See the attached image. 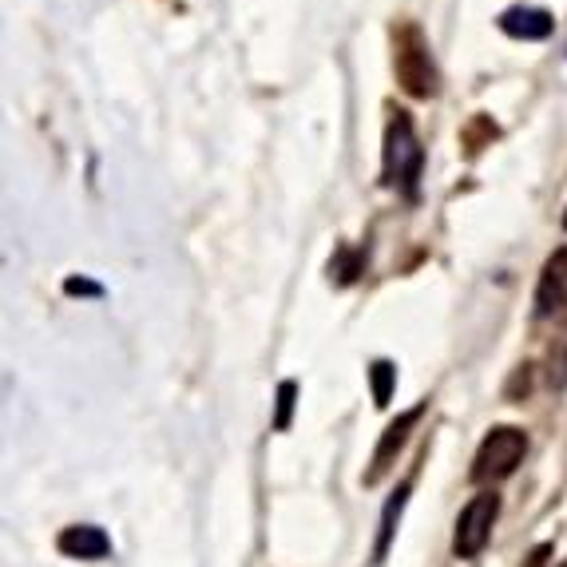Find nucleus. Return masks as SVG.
<instances>
[{
    "label": "nucleus",
    "instance_id": "1",
    "mask_svg": "<svg viewBox=\"0 0 567 567\" xmlns=\"http://www.w3.org/2000/svg\"><path fill=\"white\" fill-rule=\"evenodd\" d=\"M393 72H398V84L413 100H429L436 92L433 48H429L425 32L416 29V24H401L393 32Z\"/></svg>",
    "mask_w": 567,
    "mask_h": 567
},
{
    "label": "nucleus",
    "instance_id": "9",
    "mask_svg": "<svg viewBox=\"0 0 567 567\" xmlns=\"http://www.w3.org/2000/svg\"><path fill=\"white\" fill-rule=\"evenodd\" d=\"M548 385L567 389V322L559 326L556 341L548 346Z\"/></svg>",
    "mask_w": 567,
    "mask_h": 567
},
{
    "label": "nucleus",
    "instance_id": "13",
    "mask_svg": "<svg viewBox=\"0 0 567 567\" xmlns=\"http://www.w3.org/2000/svg\"><path fill=\"white\" fill-rule=\"evenodd\" d=\"M548 559H551V548H548V544H539V548L532 551L528 564H524V567H548Z\"/></svg>",
    "mask_w": 567,
    "mask_h": 567
},
{
    "label": "nucleus",
    "instance_id": "6",
    "mask_svg": "<svg viewBox=\"0 0 567 567\" xmlns=\"http://www.w3.org/2000/svg\"><path fill=\"white\" fill-rule=\"evenodd\" d=\"M421 413H425V405H416V409H409V413H401L393 425L381 433V445H378V453H373V468L365 473V481L373 484V481H381V476L389 473V464L398 461V453L405 449V441H409V433L416 429V421H421Z\"/></svg>",
    "mask_w": 567,
    "mask_h": 567
},
{
    "label": "nucleus",
    "instance_id": "7",
    "mask_svg": "<svg viewBox=\"0 0 567 567\" xmlns=\"http://www.w3.org/2000/svg\"><path fill=\"white\" fill-rule=\"evenodd\" d=\"M56 548L68 559H104L112 556V539L104 536V528H95V524H72V528L60 532Z\"/></svg>",
    "mask_w": 567,
    "mask_h": 567
},
{
    "label": "nucleus",
    "instance_id": "14",
    "mask_svg": "<svg viewBox=\"0 0 567 567\" xmlns=\"http://www.w3.org/2000/svg\"><path fill=\"white\" fill-rule=\"evenodd\" d=\"M564 230H567V215H564Z\"/></svg>",
    "mask_w": 567,
    "mask_h": 567
},
{
    "label": "nucleus",
    "instance_id": "2",
    "mask_svg": "<svg viewBox=\"0 0 567 567\" xmlns=\"http://www.w3.org/2000/svg\"><path fill=\"white\" fill-rule=\"evenodd\" d=\"M421 167H425V147L416 140L413 120H409V112H393L385 127V183L413 195Z\"/></svg>",
    "mask_w": 567,
    "mask_h": 567
},
{
    "label": "nucleus",
    "instance_id": "11",
    "mask_svg": "<svg viewBox=\"0 0 567 567\" xmlns=\"http://www.w3.org/2000/svg\"><path fill=\"white\" fill-rule=\"evenodd\" d=\"M369 378H373V401H378V405H389V398H393V381H398V369L389 365V361H378V365L369 369Z\"/></svg>",
    "mask_w": 567,
    "mask_h": 567
},
{
    "label": "nucleus",
    "instance_id": "3",
    "mask_svg": "<svg viewBox=\"0 0 567 567\" xmlns=\"http://www.w3.org/2000/svg\"><path fill=\"white\" fill-rule=\"evenodd\" d=\"M524 453H528V433L516 425H496L476 449L473 461V481L476 484H496L508 481L516 468H520Z\"/></svg>",
    "mask_w": 567,
    "mask_h": 567
},
{
    "label": "nucleus",
    "instance_id": "4",
    "mask_svg": "<svg viewBox=\"0 0 567 567\" xmlns=\"http://www.w3.org/2000/svg\"><path fill=\"white\" fill-rule=\"evenodd\" d=\"M496 516H501V496L496 492H481L473 501L464 504V512L456 516V532H453V551L461 559H473L488 548L492 528H496Z\"/></svg>",
    "mask_w": 567,
    "mask_h": 567
},
{
    "label": "nucleus",
    "instance_id": "10",
    "mask_svg": "<svg viewBox=\"0 0 567 567\" xmlns=\"http://www.w3.org/2000/svg\"><path fill=\"white\" fill-rule=\"evenodd\" d=\"M405 496H409V484H401L398 492H393V501H389L385 516H381V539H378V559L385 556L389 539H393V532H398V520H401V508H405Z\"/></svg>",
    "mask_w": 567,
    "mask_h": 567
},
{
    "label": "nucleus",
    "instance_id": "5",
    "mask_svg": "<svg viewBox=\"0 0 567 567\" xmlns=\"http://www.w3.org/2000/svg\"><path fill=\"white\" fill-rule=\"evenodd\" d=\"M567 310V246L544 262V275L536 286V313L539 318H551V313Z\"/></svg>",
    "mask_w": 567,
    "mask_h": 567
},
{
    "label": "nucleus",
    "instance_id": "12",
    "mask_svg": "<svg viewBox=\"0 0 567 567\" xmlns=\"http://www.w3.org/2000/svg\"><path fill=\"white\" fill-rule=\"evenodd\" d=\"M293 393H298V385H293V381H282V389H278V416H275V429H286V425H290Z\"/></svg>",
    "mask_w": 567,
    "mask_h": 567
},
{
    "label": "nucleus",
    "instance_id": "8",
    "mask_svg": "<svg viewBox=\"0 0 567 567\" xmlns=\"http://www.w3.org/2000/svg\"><path fill=\"white\" fill-rule=\"evenodd\" d=\"M501 29L512 40H548L551 29H556V20L544 9H508L501 17Z\"/></svg>",
    "mask_w": 567,
    "mask_h": 567
}]
</instances>
